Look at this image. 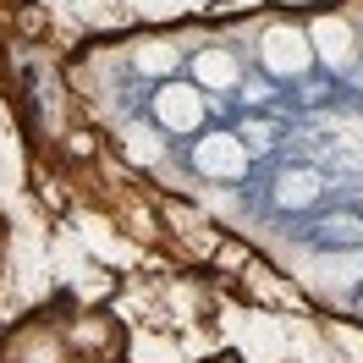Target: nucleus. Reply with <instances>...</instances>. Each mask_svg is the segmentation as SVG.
I'll return each mask as SVG.
<instances>
[{"mask_svg":"<svg viewBox=\"0 0 363 363\" xmlns=\"http://www.w3.org/2000/svg\"><path fill=\"white\" fill-rule=\"evenodd\" d=\"M193 165L204 171V177H220V182H237L248 171V149L237 143L231 133H215V138H199V149H193Z\"/></svg>","mask_w":363,"mask_h":363,"instance_id":"3","label":"nucleus"},{"mask_svg":"<svg viewBox=\"0 0 363 363\" xmlns=\"http://www.w3.org/2000/svg\"><path fill=\"white\" fill-rule=\"evenodd\" d=\"M193 72H199L204 89H231V83H237V61H231V50H199Z\"/></svg>","mask_w":363,"mask_h":363,"instance_id":"7","label":"nucleus"},{"mask_svg":"<svg viewBox=\"0 0 363 363\" xmlns=\"http://www.w3.org/2000/svg\"><path fill=\"white\" fill-rule=\"evenodd\" d=\"M308 50H314L319 61H330V67H347V61H352V28L341 23V17H314Z\"/></svg>","mask_w":363,"mask_h":363,"instance_id":"5","label":"nucleus"},{"mask_svg":"<svg viewBox=\"0 0 363 363\" xmlns=\"http://www.w3.org/2000/svg\"><path fill=\"white\" fill-rule=\"evenodd\" d=\"M319 199V177L314 171H286V177L275 182V204L281 209H308Z\"/></svg>","mask_w":363,"mask_h":363,"instance_id":"6","label":"nucleus"},{"mask_svg":"<svg viewBox=\"0 0 363 363\" xmlns=\"http://www.w3.org/2000/svg\"><path fill=\"white\" fill-rule=\"evenodd\" d=\"M319 292H358L363 281V248H336V253H314L308 264Z\"/></svg>","mask_w":363,"mask_h":363,"instance_id":"4","label":"nucleus"},{"mask_svg":"<svg viewBox=\"0 0 363 363\" xmlns=\"http://www.w3.org/2000/svg\"><path fill=\"white\" fill-rule=\"evenodd\" d=\"M138 67H143V72H171V67H177V50H171V45H143V50H138Z\"/></svg>","mask_w":363,"mask_h":363,"instance_id":"8","label":"nucleus"},{"mask_svg":"<svg viewBox=\"0 0 363 363\" xmlns=\"http://www.w3.org/2000/svg\"><path fill=\"white\" fill-rule=\"evenodd\" d=\"M127 155H133L138 165H155V160H160V143L149 133H133V138H127Z\"/></svg>","mask_w":363,"mask_h":363,"instance_id":"9","label":"nucleus"},{"mask_svg":"<svg viewBox=\"0 0 363 363\" xmlns=\"http://www.w3.org/2000/svg\"><path fill=\"white\" fill-rule=\"evenodd\" d=\"M264 67L275 72V77H297V72H308V61H314V50H308V33L303 28H286L275 23L270 33H264Z\"/></svg>","mask_w":363,"mask_h":363,"instance_id":"1","label":"nucleus"},{"mask_svg":"<svg viewBox=\"0 0 363 363\" xmlns=\"http://www.w3.org/2000/svg\"><path fill=\"white\" fill-rule=\"evenodd\" d=\"M155 116L171 133H199L204 127V94L193 89V83H165L155 94Z\"/></svg>","mask_w":363,"mask_h":363,"instance_id":"2","label":"nucleus"}]
</instances>
